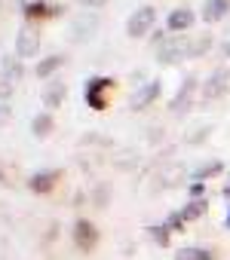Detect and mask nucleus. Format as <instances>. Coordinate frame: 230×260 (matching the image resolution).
<instances>
[{"mask_svg":"<svg viewBox=\"0 0 230 260\" xmlns=\"http://www.w3.org/2000/svg\"><path fill=\"white\" fill-rule=\"evenodd\" d=\"M154 22H157L154 7H138V10L129 16V22H126V34H129V37H145V34H151Z\"/></svg>","mask_w":230,"mask_h":260,"instance_id":"f257e3e1","label":"nucleus"},{"mask_svg":"<svg viewBox=\"0 0 230 260\" xmlns=\"http://www.w3.org/2000/svg\"><path fill=\"white\" fill-rule=\"evenodd\" d=\"M37 49H40V34H37V28L31 25H25L22 31H19V37H16V55L19 58H31V55H37Z\"/></svg>","mask_w":230,"mask_h":260,"instance_id":"f03ea898","label":"nucleus"},{"mask_svg":"<svg viewBox=\"0 0 230 260\" xmlns=\"http://www.w3.org/2000/svg\"><path fill=\"white\" fill-rule=\"evenodd\" d=\"M190 25H193V10H172L166 16V28L169 31H184Z\"/></svg>","mask_w":230,"mask_h":260,"instance_id":"7ed1b4c3","label":"nucleus"},{"mask_svg":"<svg viewBox=\"0 0 230 260\" xmlns=\"http://www.w3.org/2000/svg\"><path fill=\"white\" fill-rule=\"evenodd\" d=\"M227 80H230V74H227V71H215V74H212V80L206 83L203 95H206V98H215V95H221V89L227 86Z\"/></svg>","mask_w":230,"mask_h":260,"instance_id":"20e7f679","label":"nucleus"},{"mask_svg":"<svg viewBox=\"0 0 230 260\" xmlns=\"http://www.w3.org/2000/svg\"><path fill=\"white\" fill-rule=\"evenodd\" d=\"M157 92H160V83L154 80V83H148V86H141L138 92H135V98L129 101V107H145L148 101H154L157 98Z\"/></svg>","mask_w":230,"mask_h":260,"instance_id":"39448f33","label":"nucleus"},{"mask_svg":"<svg viewBox=\"0 0 230 260\" xmlns=\"http://www.w3.org/2000/svg\"><path fill=\"white\" fill-rule=\"evenodd\" d=\"M187 55V43H181V40H175V43H166L163 49H160V58L163 61H178V58H184Z\"/></svg>","mask_w":230,"mask_h":260,"instance_id":"423d86ee","label":"nucleus"},{"mask_svg":"<svg viewBox=\"0 0 230 260\" xmlns=\"http://www.w3.org/2000/svg\"><path fill=\"white\" fill-rule=\"evenodd\" d=\"M224 13H227V0H206V7H203V19L206 22H218Z\"/></svg>","mask_w":230,"mask_h":260,"instance_id":"0eeeda50","label":"nucleus"},{"mask_svg":"<svg viewBox=\"0 0 230 260\" xmlns=\"http://www.w3.org/2000/svg\"><path fill=\"white\" fill-rule=\"evenodd\" d=\"M62 95H65V86L62 83H52L46 92H43V104H49V107H55L59 101H62Z\"/></svg>","mask_w":230,"mask_h":260,"instance_id":"6e6552de","label":"nucleus"},{"mask_svg":"<svg viewBox=\"0 0 230 260\" xmlns=\"http://www.w3.org/2000/svg\"><path fill=\"white\" fill-rule=\"evenodd\" d=\"M209 43H212V37H209V34H203L199 40H193V43H187V55H203V52L209 49Z\"/></svg>","mask_w":230,"mask_h":260,"instance_id":"1a4fd4ad","label":"nucleus"},{"mask_svg":"<svg viewBox=\"0 0 230 260\" xmlns=\"http://www.w3.org/2000/svg\"><path fill=\"white\" fill-rule=\"evenodd\" d=\"M52 181H55L52 175H34V178H31V187H34L37 193H46V190L52 187Z\"/></svg>","mask_w":230,"mask_h":260,"instance_id":"9d476101","label":"nucleus"},{"mask_svg":"<svg viewBox=\"0 0 230 260\" xmlns=\"http://www.w3.org/2000/svg\"><path fill=\"white\" fill-rule=\"evenodd\" d=\"M175 260H209V254L199 251V248H184V251L175 254Z\"/></svg>","mask_w":230,"mask_h":260,"instance_id":"9b49d317","label":"nucleus"},{"mask_svg":"<svg viewBox=\"0 0 230 260\" xmlns=\"http://www.w3.org/2000/svg\"><path fill=\"white\" fill-rule=\"evenodd\" d=\"M62 64V58L59 55H52V58H46V61H40V68H37V77H49L55 68Z\"/></svg>","mask_w":230,"mask_h":260,"instance_id":"f8f14e48","label":"nucleus"},{"mask_svg":"<svg viewBox=\"0 0 230 260\" xmlns=\"http://www.w3.org/2000/svg\"><path fill=\"white\" fill-rule=\"evenodd\" d=\"M0 74H7L10 80H19V74H22V71H19V64H16L13 58H4V61H0Z\"/></svg>","mask_w":230,"mask_h":260,"instance_id":"ddd939ff","label":"nucleus"},{"mask_svg":"<svg viewBox=\"0 0 230 260\" xmlns=\"http://www.w3.org/2000/svg\"><path fill=\"white\" fill-rule=\"evenodd\" d=\"M190 92H193V80H187V83H184V89H181V98H178V101H172V107H178V110H181V107H187V101H190Z\"/></svg>","mask_w":230,"mask_h":260,"instance_id":"4468645a","label":"nucleus"},{"mask_svg":"<svg viewBox=\"0 0 230 260\" xmlns=\"http://www.w3.org/2000/svg\"><path fill=\"white\" fill-rule=\"evenodd\" d=\"M77 233L83 236V248H89V245H92V239H95L92 226H89V223H77Z\"/></svg>","mask_w":230,"mask_h":260,"instance_id":"2eb2a0df","label":"nucleus"},{"mask_svg":"<svg viewBox=\"0 0 230 260\" xmlns=\"http://www.w3.org/2000/svg\"><path fill=\"white\" fill-rule=\"evenodd\" d=\"M49 128H52V119H49V116H37V119H34V132H37V135H46Z\"/></svg>","mask_w":230,"mask_h":260,"instance_id":"dca6fc26","label":"nucleus"},{"mask_svg":"<svg viewBox=\"0 0 230 260\" xmlns=\"http://www.w3.org/2000/svg\"><path fill=\"white\" fill-rule=\"evenodd\" d=\"M184 214H187V217H193V214H203V202H193V205H187V208H184Z\"/></svg>","mask_w":230,"mask_h":260,"instance_id":"f3484780","label":"nucleus"},{"mask_svg":"<svg viewBox=\"0 0 230 260\" xmlns=\"http://www.w3.org/2000/svg\"><path fill=\"white\" fill-rule=\"evenodd\" d=\"M77 4H83V7H101L104 0H77Z\"/></svg>","mask_w":230,"mask_h":260,"instance_id":"a211bd4d","label":"nucleus"},{"mask_svg":"<svg viewBox=\"0 0 230 260\" xmlns=\"http://www.w3.org/2000/svg\"><path fill=\"white\" fill-rule=\"evenodd\" d=\"M7 119H10V110H7V107H4V104H0V125H4V122H7Z\"/></svg>","mask_w":230,"mask_h":260,"instance_id":"6ab92c4d","label":"nucleus"},{"mask_svg":"<svg viewBox=\"0 0 230 260\" xmlns=\"http://www.w3.org/2000/svg\"><path fill=\"white\" fill-rule=\"evenodd\" d=\"M224 52H227V55H230V46H227V49H224Z\"/></svg>","mask_w":230,"mask_h":260,"instance_id":"aec40b11","label":"nucleus"}]
</instances>
